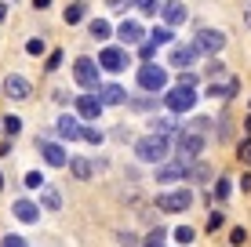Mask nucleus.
Returning a JSON list of instances; mask_svg holds the SVG:
<instances>
[{"label": "nucleus", "instance_id": "1", "mask_svg": "<svg viewBox=\"0 0 251 247\" xmlns=\"http://www.w3.org/2000/svg\"><path fill=\"white\" fill-rule=\"evenodd\" d=\"M135 157L142 160V164H160L164 157H168V135H146V138L135 142Z\"/></svg>", "mask_w": 251, "mask_h": 247}, {"label": "nucleus", "instance_id": "2", "mask_svg": "<svg viewBox=\"0 0 251 247\" xmlns=\"http://www.w3.org/2000/svg\"><path fill=\"white\" fill-rule=\"evenodd\" d=\"M138 88H142V91H150V95L164 91V88H168V69H164V66L146 62L142 69H138Z\"/></svg>", "mask_w": 251, "mask_h": 247}, {"label": "nucleus", "instance_id": "3", "mask_svg": "<svg viewBox=\"0 0 251 247\" xmlns=\"http://www.w3.org/2000/svg\"><path fill=\"white\" fill-rule=\"evenodd\" d=\"M73 80L84 91H99V62L95 58H76L73 62Z\"/></svg>", "mask_w": 251, "mask_h": 247}, {"label": "nucleus", "instance_id": "4", "mask_svg": "<svg viewBox=\"0 0 251 247\" xmlns=\"http://www.w3.org/2000/svg\"><path fill=\"white\" fill-rule=\"evenodd\" d=\"M164 106H168L171 113H189V109L197 106V91L186 88V84H178V88H171L168 95H164Z\"/></svg>", "mask_w": 251, "mask_h": 247}, {"label": "nucleus", "instance_id": "5", "mask_svg": "<svg viewBox=\"0 0 251 247\" xmlns=\"http://www.w3.org/2000/svg\"><path fill=\"white\" fill-rule=\"evenodd\" d=\"M189 203H193V193H189V189H171V193H160V197H157V207L168 211V215L189 211Z\"/></svg>", "mask_w": 251, "mask_h": 247}, {"label": "nucleus", "instance_id": "6", "mask_svg": "<svg viewBox=\"0 0 251 247\" xmlns=\"http://www.w3.org/2000/svg\"><path fill=\"white\" fill-rule=\"evenodd\" d=\"M201 153H204V135H197V131L178 135V160H182V164H193Z\"/></svg>", "mask_w": 251, "mask_h": 247}, {"label": "nucleus", "instance_id": "7", "mask_svg": "<svg viewBox=\"0 0 251 247\" xmlns=\"http://www.w3.org/2000/svg\"><path fill=\"white\" fill-rule=\"evenodd\" d=\"M29 95H33V88H29V80H25L22 73H7V76H4V98L25 102Z\"/></svg>", "mask_w": 251, "mask_h": 247}, {"label": "nucleus", "instance_id": "8", "mask_svg": "<svg viewBox=\"0 0 251 247\" xmlns=\"http://www.w3.org/2000/svg\"><path fill=\"white\" fill-rule=\"evenodd\" d=\"M193 44H197V51H204V55H219V51L226 47V33L222 29H201Z\"/></svg>", "mask_w": 251, "mask_h": 247}, {"label": "nucleus", "instance_id": "9", "mask_svg": "<svg viewBox=\"0 0 251 247\" xmlns=\"http://www.w3.org/2000/svg\"><path fill=\"white\" fill-rule=\"evenodd\" d=\"M99 69H106V73H124V69H127V51H124V47H102Z\"/></svg>", "mask_w": 251, "mask_h": 247}, {"label": "nucleus", "instance_id": "10", "mask_svg": "<svg viewBox=\"0 0 251 247\" xmlns=\"http://www.w3.org/2000/svg\"><path fill=\"white\" fill-rule=\"evenodd\" d=\"M37 149H40V157H44L48 167H66V164H69L66 149L58 146V142H51V138H37Z\"/></svg>", "mask_w": 251, "mask_h": 247}, {"label": "nucleus", "instance_id": "11", "mask_svg": "<svg viewBox=\"0 0 251 247\" xmlns=\"http://www.w3.org/2000/svg\"><path fill=\"white\" fill-rule=\"evenodd\" d=\"M157 11H160L164 25H182V22L189 19L186 4H178V0H168V4H160V7H157Z\"/></svg>", "mask_w": 251, "mask_h": 247}, {"label": "nucleus", "instance_id": "12", "mask_svg": "<svg viewBox=\"0 0 251 247\" xmlns=\"http://www.w3.org/2000/svg\"><path fill=\"white\" fill-rule=\"evenodd\" d=\"M95 95H99L102 106H124V102H127V91L120 88V84H99Z\"/></svg>", "mask_w": 251, "mask_h": 247}, {"label": "nucleus", "instance_id": "13", "mask_svg": "<svg viewBox=\"0 0 251 247\" xmlns=\"http://www.w3.org/2000/svg\"><path fill=\"white\" fill-rule=\"evenodd\" d=\"M197 55H201L197 44H178V47H171V66H175V69H189V66L197 62Z\"/></svg>", "mask_w": 251, "mask_h": 247}, {"label": "nucleus", "instance_id": "14", "mask_svg": "<svg viewBox=\"0 0 251 247\" xmlns=\"http://www.w3.org/2000/svg\"><path fill=\"white\" fill-rule=\"evenodd\" d=\"M102 109H106V106L99 102V95H80V98H76V113H80L84 120H99Z\"/></svg>", "mask_w": 251, "mask_h": 247}, {"label": "nucleus", "instance_id": "15", "mask_svg": "<svg viewBox=\"0 0 251 247\" xmlns=\"http://www.w3.org/2000/svg\"><path fill=\"white\" fill-rule=\"evenodd\" d=\"M55 135H58V138H62V142H76V138H80V120H76V116H58V124H55Z\"/></svg>", "mask_w": 251, "mask_h": 247}, {"label": "nucleus", "instance_id": "16", "mask_svg": "<svg viewBox=\"0 0 251 247\" xmlns=\"http://www.w3.org/2000/svg\"><path fill=\"white\" fill-rule=\"evenodd\" d=\"M117 37L124 40V44H142V37H146V33H142V25H138L135 19H124V22L117 25Z\"/></svg>", "mask_w": 251, "mask_h": 247}, {"label": "nucleus", "instance_id": "17", "mask_svg": "<svg viewBox=\"0 0 251 247\" xmlns=\"http://www.w3.org/2000/svg\"><path fill=\"white\" fill-rule=\"evenodd\" d=\"M207 95H211V98H233V95H237V80H233V76L211 80V84H207Z\"/></svg>", "mask_w": 251, "mask_h": 247}, {"label": "nucleus", "instance_id": "18", "mask_svg": "<svg viewBox=\"0 0 251 247\" xmlns=\"http://www.w3.org/2000/svg\"><path fill=\"white\" fill-rule=\"evenodd\" d=\"M15 218L25 225H33V222H40V207L33 200H15Z\"/></svg>", "mask_w": 251, "mask_h": 247}, {"label": "nucleus", "instance_id": "19", "mask_svg": "<svg viewBox=\"0 0 251 247\" xmlns=\"http://www.w3.org/2000/svg\"><path fill=\"white\" fill-rule=\"evenodd\" d=\"M182 178H186V164H182V160L157 167V182H182Z\"/></svg>", "mask_w": 251, "mask_h": 247}, {"label": "nucleus", "instance_id": "20", "mask_svg": "<svg viewBox=\"0 0 251 247\" xmlns=\"http://www.w3.org/2000/svg\"><path fill=\"white\" fill-rule=\"evenodd\" d=\"M40 203H44V211H62V193L44 182L40 185Z\"/></svg>", "mask_w": 251, "mask_h": 247}, {"label": "nucleus", "instance_id": "21", "mask_svg": "<svg viewBox=\"0 0 251 247\" xmlns=\"http://www.w3.org/2000/svg\"><path fill=\"white\" fill-rule=\"evenodd\" d=\"M69 171H73V178H80V182H88L91 171H95V164L88 157H69Z\"/></svg>", "mask_w": 251, "mask_h": 247}, {"label": "nucleus", "instance_id": "22", "mask_svg": "<svg viewBox=\"0 0 251 247\" xmlns=\"http://www.w3.org/2000/svg\"><path fill=\"white\" fill-rule=\"evenodd\" d=\"M88 33L95 40H109V33H113V25H109L106 19H91V25H88Z\"/></svg>", "mask_w": 251, "mask_h": 247}, {"label": "nucleus", "instance_id": "23", "mask_svg": "<svg viewBox=\"0 0 251 247\" xmlns=\"http://www.w3.org/2000/svg\"><path fill=\"white\" fill-rule=\"evenodd\" d=\"M84 15H88V7H84V4H69L62 11V19H66V25H76V22H84Z\"/></svg>", "mask_w": 251, "mask_h": 247}, {"label": "nucleus", "instance_id": "24", "mask_svg": "<svg viewBox=\"0 0 251 247\" xmlns=\"http://www.w3.org/2000/svg\"><path fill=\"white\" fill-rule=\"evenodd\" d=\"M127 106H131L135 113H150V109H157V98H153V95H142V98H127Z\"/></svg>", "mask_w": 251, "mask_h": 247}, {"label": "nucleus", "instance_id": "25", "mask_svg": "<svg viewBox=\"0 0 251 247\" xmlns=\"http://www.w3.org/2000/svg\"><path fill=\"white\" fill-rule=\"evenodd\" d=\"M153 135H175V120L171 116H153Z\"/></svg>", "mask_w": 251, "mask_h": 247}, {"label": "nucleus", "instance_id": "26", "mask_svg": "<svg viewBox=\"0 0 251 247\" xmlns=\"http://www.w3.org/2000/svg\"><path fill=\"white\" fill-rule=\"evenodd\" d=\"M80 138L91 142V146H102V142H106V135H102L99 127H80Z\"/></svg>", "mask_w": 251, "mask_h": 247}, {"label": "nucleus", "instance_id": "27", "mask_svg": "<svg viewBox=\"0 0 251 247\" xmlns=\"http://www.w3.org/2000/svg\"><path fill=\"white\" fill-rule=\"evenodd\" d=\"M222 76H229V73H226V66H222L219 58L211 55V62H207V80H222Z\"/></svg>", "mask_w": 251, "mask_h": 247}, {"label": "nucleus", "instance_id": "28", "mask_svg": "<svg viewBox=\"0 0 251 247\" xmlns=\"http://www.w3.org/2000/svg\"><path fill=\"white\" fill-rule=\"evenodd\" d=\"M150 40H153L157 47H160V44H171V25H157V29L150 33Z\"/></svg>", "mask_w": 251, "mask_h": 247}, {"label": "nucleus", "instance_id": "29", "mask_svg": "<svg viewBox=\"0 0 251 247\" xmlns=\"http://www.w3.org/2000/svg\"><path fill=\"white\" fill-rule=\"evenodd\" d=\"M193 240H197V233H193L189 225H178V229H175V244H186V247H189Z\"/></svg>", "mask_w": 251, "mask_h": 247}, {"label": "nucleus", "instance_id": "30", "mask_svg": "<svg viewBox=\"0 0 251 247\" xmlns=\"http://www.w3.org/2000/svg\"><path fill=\"white\" fill-rule=\"evenodd\" d=\"M131 4L138 7V15H157V7H160V0H131Z\"/></svg>", "mask_w": 251, "mask_h": 247}, {"label": "nucleus", "instance_id": "31", "mask_svg": "<svg viewBox=\"0 0 251 247\" xmlns=\"http://www.w3.org/2000/svg\"><path fill=\"white\" fill-rule=\"evenodd\" d=\"M19 131H22V120H19V116H4V135H7V138H15Z\"/></svg>", "mask_w": 251, "mask_h": 247}, {"label": "nucleus", "instance_id": "32", "mask_svg": "<svg viewBox=\"0 0 251 247\" xmlns=\"http://www.w3.org/2000/svg\"><path fill=\"white\" fill-rule=\"evenodd\" d=\"M164 236H168L164 229H153V233L146 236V244H142V247H164Z\"/></svg>", "mask_w": 251, "mask_h": 247}, {"label": "nucleus", "instance_id": "33", "mask_svg": "<svg viewBox=\"0 0 251 247\" xmlns=\"http://www.w3.org/2000/svg\"><path fill=\"white\" fill-rule=\"evenodd\" d=\"M226 225V215L222 211H211V218H207V233H215V229H222Z\"/></svg>", "mask_w": 251, "mask_h": 247}, {"label": "nucleus", "instance_id": "34", "mask_svg": "<svg viewBox=\"0 0 251 247\" xmlns=\"http://www.w3.org/2000/svg\"><path fill=\"white\" fill-rule=\"evenodd\" d=\"M207 127H211V120H207V116H197V120H189V127H186V131H197V135H204Z\"/></svg>", "mask_w": 251, "mask_h": 247}, {"label": "nucleus", "instance_id": "35", "mask_svg": "<svg viewBox=\"0 0 251 247\" xmlns=\"http://www.w3.org/2000/svg\"><path fill=\"white\" fill-rule=\"evenodd\" d=\"M138 55H142L146 62H150V58L157 55V44H153V40H142V44H138Z\"/></svg>", "mask_w": 251, "mask_h": 247}, {"label": "nucleus", "instance_id": "36", "mask_svg": "<svg viewBox=\"0 0 251 247\" xmlns=\"http://www.w3.org/2000/svg\"><path fill=\"white\" fill-rule=\"evenodd\" d=\"M40 185H44V175H40V171H29V175H25V189H40Z\"/></svg>", "mask_w": 251, "mask_h": 247}, {"label": "nucleus", "instance_id": "37", "mask_svg": "<svg viewBox=\"0 0 251 247\" xmlns=\"http://www.w3.org/2000/svg\"><path fill=\"white\" fill-rule=\"evenodd\" d=\"M25 51H29V55H44V40H40V37L25 40Z\"/></svg>", "mask_w": 251, "mask_h": 247}, {"label": "nucleus", "instance_id": "38", "mask_svg": "<svg viewBox=\"0 0 251 247\" xmlns=\"http://www.w3.org/2000/svg\"><path fill=\"white\" fill-rule=\"evenodd\" d=\"M58 66H62V51H51V55H48V66H44V69H48V73H55Z\"/></svg>", "mask_w": 251, "mask_h": 247}, {"label": "nucleus", "instance_id": "39", "mask_svg": "<svg viewBox=\"0 0 251 247\" xmlns=\"http://www.w3.org/2000/svg\"><path fill=\"white\" fill-rule=\"evenodd\" d=\"M0 247H29V244H25V240H22V236H15V233H7V236H4V244H0Z\"/></svg>", "mask_w": 251, "mask_h": 247}, {"label": "nucleus", "instance_id": "40", "mask_svg": "<svg viewBox=\"0 0 251 247\" xmlns=\"http://www.w3.org/2000/svg\"><path fill=\"white\" fill-rule=\"evenodd\" d=\"M215 197H219V200L229 197V178H219V185H215Z\"/></svg>", "mask_w": 251, "mask_h": 247}, {"label": "nucleus", "instance_id": "41", "mask_svg": "<svg viewBox=\"0 0 251 247\" xmlns=\"http://www.w3.org/2000/svg\"><path fill=\"white\" fill-rule=\"evenodd\" d=\"M178 84H186V88H197V73L182 69V73H178Z\"/></svg>", "mask_w": 251, "mask_h": 247}, {"label": "nucleus", "instance_id": "42", "mask_svg": "<svg viewBox=\"0 0 251 247\" xmlns=\"http://www.w3.org/2000/svg\"><path fill=\"white\" fill-rule=\"evenodd\" d=\"M244 240H248V233H244V229H233V233H229V244H233V247H240Z\"/></svg>", "mask_w": 251, "mask_h": 247}, {"label": "nucleus", "instance_id": "43", "mask_svg": "<svg viewBox=\"0 0 251 247\" xmlns=\"http://www.w3.org/2000/svg\"><path fill=\"white\" fill-rule=\"evenodd\" d=\"M11 142H15V138H4V142H0V157H11Z\"/></svg>", "mask_w": 251, "mask_h": 247}, {"label": "nucleus", "instance_id": "44", "mask_svg": "<svg viewBox=\"0 0 251 247\" xmlns=\"http://www.w3.org/2000/svg\"><path fill=\"white\" fill-rule=\"evenodd\" d=\"M131 0H106V7H113V11H120V7H127Z\"/></svg>", "mask_w": 251, "mask_h": 247}, {"label": "nucleus", "instance_id": "45", "mask_svg": "<svg viewBox=\"0 0 251 247\" xmlns=\"http://www.w3.org/2000/svg\"><path fill=\"white\" fill-rule=\"evenodd\" d=\"M120 244H124V247H138V244H135V236H131V233H120Z\"/></svg>", "mask_w": 251, "mask_h": 247}, {"label": "nucleus", "instance_id": "46", "mask_svg": "<svg viewBox=\"0 0 251 247\" xmlns=\"http://www.w3.org/2000/svg\"><path fill=\"white\" fill-rule=\"evenodd\" d=\"M244 22H248V29H251V0H244Z\"/></svg>", "mask_w": 251, "mask_h": 247}, {"label": "nucleus", "instance_id": "47", "mask_svg": "<svg viewBox=\"0 0 251 247\" xmlns=\"http://www.w3.org/2000/svg\"><path fill=\"white\" fill-rule=\"evenodd\" d=\"M33 7H37V11H44V7H51V0H33Z\"/></svg>", "mask_w": 251, "mask_h": 247}, {"label": "nucleus", "instance_id": "48", "mask_svg": "<svg viewBox=\"0 0 251 247\" xmlns=\"http://www.w3.org/2000/svg\"><path fill=\"white\" fill-rule=\"evenodd\" d=\"M4 15H7V4H0V22H4Z\"/></svg>", "mask_w": 251, "mask_h": 247}, {"label": "nucleus", "instance_id": "49", "mask_svg": "<svg viewBox=\"0 0 251 247\" xmlns=\"http://www.w3.org/2000/svg\"><path fill=\"white\" fill-rule=\"evenodd\" d=\"M0 189H4V175H0Z\"/></svg>", "mask_w": 251, "mask_h": 247}]
</instances>
